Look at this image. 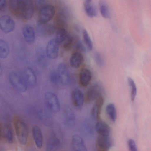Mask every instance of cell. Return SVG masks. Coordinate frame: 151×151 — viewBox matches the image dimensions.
Returning <instances> with one entry per match:
<instances>
[{
	"label": "cell",
	"instance_id": "cell-1",
	"mask_svg": "<svg viewBox=\"0 0 151 151\" xmlns=\"http://www.w3.org/2000/svg\"><path fill=\"white\" fill-rule=\"evenodd\" d=\"M11 12L23 21L30 20L34 13V5L31 0H11L9 1Z\"/></svg>",
	"mask_w": 151,
	"mask_h": 151
},
{
	"label": "cell",
	"instance_id": "cell-2",
	"mask_svg": "<svg viewBox=\"0 0 151 151\" xmlns=\"http://www.w3.org/2000/svg\"><path fill=\"white\" fill-rule=\"evenodd\" d=\"M13 123L19 141L22 145H25L27 142L28 134L27 124L22 119L18 116L14 117Z\"/></svg>",
	"mask_w": 151,
	"mask_h": 151
},
{
	"label": "cell",
	"instance_id": "cell-3",
	"mask_svg": "<svg viewBox=\"0 0 151 151\" xmlns=\"http://www.w3.org/2000/svg\"><path fill=\"white\" fill-rule=\"evenodd\" d=\"M51 131L47 141L46 151H58L63 140L61 131L58 129H52Z\"/></svg>",
	"mask_w": 151,
	"mask_h": 151
},
{
	"label": "cell",
	"instance_id": "cell-4",
	"mask_svg": "<svg viewBox=\"0 0 151 151\" xmlns=\"http://www.w3.org/2000/svg\"><path fill=\"white\" fill-rule=\"evenodd\" d=\"M9 80L12 86L20 93L25 92L28 85L22 72H13L9 75Z\"/></svg>",
	"mask_w": 151,
	"mask_h": 151
},
{
	"label": "cell",
	"instance_id": "cell-5",
	"mask_svg": "<svg viewBox=\"0 0 151 151\" xmlns=\"http://www.w3.org/2000/svg\"><path fill=\"white\" fill-rule=\"evenodd\" d=\"M55 39L59 45L65 49H69L72 45L73 39L64 28H60L57 30Z\"/></svg>",
	"mask_w": 151,
	"mask_h": 151
},
{
	"label": "cell",
	"instance_id": "cell-6",
	"mask_svg": "<svg viewBox=\"0 0 151 151\" xmlns=\"http://www.w3.org/2000/svg\"><path fill=\"white\" fill-rule=\"evenodd\" d=\"M55 9L52 4H45L39 10L38 16V22L42 23H47L54 16Z\"/></svg>",
	"mask_w": 151,
	"mask_h": 151
},
{
	"label": "cell",
	"instance_id": "cell-7",
	"mask_svg": "<svg viewBox=\"0 0 151 151\" xmlns=\"http://www.w3.org/2000/svg\"><path fill=\"white\" fill-rule=\"evenodd\" d=\"M44 101L48 109L54 113L58 112L60 110V105L57 96L54 93L47 92L44 96Z\"/></svg>",
	"mask_w": 151,
	"mask_h": 151
},
{
	"label": "cell",
	"instance_id": "cell-8",
	"mask_svg": "<svg viewBox=\"0 0 151 151\" xmlns=\"http://www.w3.org/2000/svg\"><path fill=\"white\" fill-rule=\"evenodd\" d=\"M102 93L101 86L98 84H94L87 90L84 97V101L86 103L91 102L102 95Z\"/></svg>",
	"mask_w": 151,
	"mask_h": 151
},
{
	"label": "cell",
	"instance_id": "cell-9",
	"mask_svg": "<svg viewBox=\"0 0 151 151\" xmlns=\"http://www.w3.org/2000/svg\"><path fill=\"white\" fill-rule=\"evenodd\" d=\"M15 27V22L10 16L4 15L0 17V29L4 33L12 31Z\"/></svg>",
	"mask_w": 151,
	"mask_h": 151
},
{
	"label": "cell",
	"instance_id": "cell-10",
	"mask_svg": "<svg viewBox=\"0 0 151 151\" xmlns=\"http://www.w3.org/2000/svg\"><path fill=\"white\" fill-rule=\"evenodd\" d=\"M59 45L55 39H52L48 42L46 47V53L50 59H54L58 56Z\"/></svg>",
	"mask_w": 151,
	"mask_h": 151
},
{
	"label": "cell",
	"instance_id": "cell-11",
	"mask_svg": "<svg viewBox=\"0 0 151 151\" xmlns=\"http://www.w3.org/2000/svg\"><path fill=\"white\" fill-rule=\"evenodd\" d=\"M38 34L40 35L47 37L52 35L55 31V26L52 24L38 22L37 26Z\"/></svg>",
	"mask_w": 151,
	"mask_h": 151
},
{
	"label": "cell",
	"instance_id": "cell-12",
	"mask_svg": "<svg viewBox=\"0 0 151 151\" xmlns=\"http://www.w3.org/2000/svg\"><path fill=\"white\" fill-rule=\"evenodd\" d=\"M71 144L73 151H88L84 141L78 135L75 134L72 136Z\"/></svg>",
	"mask_w": 151,
	"mask_h": 151
},
{
	"label": "cell",
	"instance_id": "cell-13",
	"mask_svg": "<svg viewBox=\"0 0 151 151\" xmlns=\"http://www.w3.org/2000/svg\"><path fill=\"white\" fill-rule=\"evenodd\" d=\"M62 84H67L70 81V75L69 69L64 63H61L58 67L57 71Z\"/></svg>",
	"mask_w": 151,
	"mask_h": 151
},
{
	"label": "cell",
	"instance_id": "cell-14",
	"mask_svg": "<svg viewBox=\"0 0 151 151\" xmlns=\"http://www.w3.org/2000/svg\"><path fill=\"white\" fill-rule=\"evenodd\" d=\"M71 99L74 106L78 109H81L84 101V97L82 92L78 89H74L72 93Z\"/></svg>",
	"mask_w": 151,
	"mask_h": 151
},
{
	"label": "cell",
	"instance_id": "cell-15",
	"mask_svg": "<svg viewBox=\"0 0 151 151\" xmlns=\"http://www.w3.org/2000/svg\"><path fill=\"white\" fill-rule=\"evenodd\" d=\"M104 101V98L102 95L100 96L95 100V103L91 110V115L94 119H99Z\"/></svg>",
	"mask_w": 151,
	"mask_h": 151
},
{
	"label": "cell",
	"instance_id": "cell-16",
	"mask_svg": "<svg viewBox=\"0 0 151 151\" xmlns=\"http://www.w3.org/2000/svg\"><path fill=\"white\" fill-rule=\"evenodd\" d=\"M92 78V74L90 70L87 68L82 69L79 75V83L81 87L86 88L89 85Z\"/></svg>",
	"mask_w": 151,
	"mask_h": 151
},
{
	"label": "cell",
	"instance_id": "cell-17",
	"mask_svg": "<svg viewBox=\"0 0 151 151\" xmlns=\"http://www.w3.org/2000/svg\"><path fill=\"white\" fill-rule=\"evenodd\" d=\"M111 141L109 136L99 135L96 140V145L98 150L108 151L111 145Z\"/></svg>",
	"mask_w": 151,
	"mask_h": 151
},
{
	"label": "cell",
	"instance_id": "cell-18",
	"mask_svg": "<svg viewBox=\"0 0 151 151\" xmlns=\"http://www.w3.org/2000/svg\"><path fill=\"white\" fill-rule=\"evenodd\" d=\"M65 122L69 127H73L76 125V119L74 113L69 107H65L63 110Z\"/></svg>",
	"mask_w": 151,
	"mask_h": 151
},
{
	"label": "cell",
	"instance_id": "cell-19",
	"mask_svg": "<svg viewBox=\"0 0 151 151\" xmlns=\"http://www.w3.org/2000/svg\"><path fill=\"white\" fill-rule=\"evenodd\" d=\"M22 34L24 38L28 43L31 44L34 42L35 35L34 30L32 26L27 24L22 29Z\"/></svg>",
	"mask_w": 151,
	"mask_h": 151
},
{
	"label": "cell",
	"instance_id": "cell-20",
	"mask_svg": "<svg viewBox=\"0 0 151 151\" xmlns=\"http://www.w3.org/2000/svg\"><path fill=\"white\" fill-rule=\"evenodd\" d=\"M32 132L36 146L38 149H41L43 146V138L40 129L38 126H35L32 128Z\"/></svg>",
	"mask_w": 151,
	"mask_h": 151
},
{
	"label": "cell",
	"instance_id": "cell-21",
	"mask_svg": "<svg viewBox=\"0 0 151 151\" xmlns=\"http://www.w3.org/2000/svg\"><path fill=\"white\" fill-rule=\"evenodd\" d=\"M96 130L99 135L103 136H109L110 129L108 124L102 120H99L95 126Z\"/></svg>",
	"mask_w": 151,
	"mask_h": 151
},
{
	"label": "cell",
	"instance_id": "cell-22",
	"mask_svg": "<svg viewBox=\"0 0 151 151\" xmlns=\"http://www.w3.org/2000/svg\"><path fill=\"white\" fill-rule=\"evenodd\" d=\"M28 86L33 87L37 82L36 76L33 71L30 68H25L22 72Z\"/></svg>",
	"mask_w": 151,
	"mask_h": 151
},
{
	"label": "cell",
	"instance_id": "cell-23",
	"mask_svg": "<svg viewBox=\"0 0 151 151\" xmlns=\"http://www.w3.org/2000/svg\"><path fill=\"white\" fill-rule=\"evenodd\" d=\"M83 6L85 13L88 17L93 18L97 15V9L92 1L85 0L84 2Z\"/></svg>",
	"mask_w": 151,
	"mask_h": 151
},
{
	"label": "cell",
	"instance_id": "cell-24",
	"mask_svg": "<svg viewBox=\"0 0 151 151\" xmlns=\"http://www.w3.org/2000/svg\"><path fill=\"white\" fill-rule=\"evenodd\" d=\"M83 57L82 54L78 52L73 53L70 58V66L75 68L79 67L83 61Z\"/></svg>",
	"mask_w": 151,
	"mask_h": 151
},
{
	"label": "cell",
	"instance_id": "cell-25",
	"mask_svg": "<svg viewBox=\"0 0 151 151\" xmlns=\"http://www.w3.org/2000/svg\"><path fill=\"white\" fill-rule=\"evenodd\" d=\"M106 111L110 120L113 122H115L117 116V111L115 105L111 103L107 104L106 107Z\"/></svg>",
	"mask_w": 151,
	"mask_h": 151
},
{
	"label": "cell",
	"instance_id": "cell-26",
	"mask_svg": "<svg viewBox=\"0 0 151 151\" xmlns=\"http://www.w3.org/2000/svg\"><path fill=\"white\" fill-rule=\"evenodd\" d=\"M9 49L8 45L4 40L0 39V58L4 59L9 55Z\"/></svg>",
	"mask_w": 151,
	"mask_h": 151
},
{
	"label": "cell",
	"instance_id": "cell-27",
	"mask_svg": "<svg viewBox=\"0 0 151 151\" xmlns=\"http://www.w3.org/2000/svg\"><path fill=\"white\" fill-rule=\"evenodd\" d=\"M4 135L6 141L10 143H12L14 141V137L13 130L9 124H6L4 129Z\"/></svg>",
	"mask_w": 151,
	"mask_h": 151
},
{
	"label": "cell",
	"instance_id": "cell-28",
	"mask_svg": "<svg viewBox=\"0 0 151 151\" xmlns=\"http://www.w3.org/2000/svg\"><path fill=\"white\" fill-rule=\"evenodd\" d=\"M127 82L130 90V98L131 101L133 102L135 99L137 93V88L134 80L131 78L128 77Z\"/></svg>",
	"mask_w": 151,
	"mask_h": 151
},
{
	"label": "cell",
	"instance_id": "cell-29",
	"mask_svg": "<svg viewBox=\"0 0 151 151\" xmlns=\"http://www.w3.org/2000/svg\"><path fill=\"white\" fill-rule=\"evenodd\" d=\"M100 12L102 16L105 18H108L110 17V12L108 6L104 1H100L99 3Z\"/></svg>",
	"mask_w": 151,
	"mask_h": 151
},
{
	"label": "cell",
	"instance_id": "cell-30",
	"mask_svg": "<svg viewBox=\"0 0 151 151\" xmlns=\"http://www.w3.org/2000/svg\"><path fill=\"white\" fill-rule=\"evenodd\" d=\"M82 35L84 42L87 47L89 50H92L93 48V42L88 32L86 29L83 30Z\"/></svg>",
	"mask_w": 151,
	"mask_h": 151
},
{
	"label": "cell",
	"instance_id": "cell-31",
	"mask_svg": "<svg viewBox=\"0 0 151 151\" xmlns=\"http://www.w3.org/2000/svg\"><path fill=\"white\" fill-rule=\"evenodd\" d=\"M50 78L51 82L55 86L62 84L57 71H53L50 74Z\"/></svg>",
	"mask_w": 151,
	"mask_h": 151
},
{
	"label": "cell",
	"instance_id": "cell-32",
	"mask_svg": "<svg viewBox=\"0 0 151 151\" xmlns=\"http://www.w3.org/2000/svg\"><path fill=\"white\" fill-rule=\"evenodd\" d=\"M94 57L97 65L100 67L103 66L104 64V61L101 54L99 52H96L95 54Z\"/></svg>",
	"mask_w": 151,
	"mask_h": 151
},
{
	"label": "cell",
	"instance_id": "cell-33",
	"mask_svg": "<svg viewBox=\"0 0 151 151\" xmlns=\"http://www.w3.org/2000/svg\"><path fill=\"white\" fill-rule=\"evenodd\" d=\"M128 145L130 151H138L136 143L133 139H129Z\"/></svg>",
	"mask_w": 151,
	"mask_h": 151
},
{
	"label": "cell",
	"instance_id": "cell-34",
	"mask_svg": "<svg viewBox=\"0 0 151 151\" xmlns=\"http://www.w3.org/2000/svg\"><path fill=\"white\" fill-rule=\"evenodd\" d=\"M76 47L79 50H80L83 52L86 51V48L84 45L80 41L78 42V43L76 45Z\"/></svg>",
	"mask_w": 151,
	"mask_h": 151
},
{
	"label": "cell",
	"instance_id": "cell-35",
	"mask_svg": "<svg viewBox=\"0 0 151 151\" xmlns=\"http://www.w3.org/2000/svg\"><path fill=\"white\" fill-rule=\"evenodd\" d=\"M6 4V0H0V11H3L5 9Z\"/></svg>",
	"mask_w": 151,
	"mask_h": 151
},
{
	"label": "cell",
	"instance_id": "cell-36",
	"mask_svg": "<svg viewBox=\"0 0 151 151\" xmlns=\"http://www.w3.org/2000/svg\"><path fill=\"white\" fill-rule=\"evenodd\" d=\"M2 74V70L1 65L0 63V77H1Z\"/></svg>",
	"mask_w": 151,
	"mask_h": 151
},
{
	"label": "cell",
	"instance_id": "cell-37",
	"mask_svg": "<svg viewBox=\"0 0 151 151\" xmlns=\"http://www.w3.org/2000/svg\"><path fill=\"white\" fill-rule=\"evenodd\" d=\"M1 127L0 125V139L1 137Z\"/></svg>",
	"mask_w": 151,
	"mask_h": 151
},
{
	"label": "cell",
	"instance_id": "cell-38",
	"mask_svg": "<svg viewBox=\"0 0 151 151\" xmlns=\"http://www.w3.org/2000/svg\"><path fill=\"white\" fill-rule=\"evenodd\" d=\"M97 151H99V150H97Z\"/></svg>",
	"mask_w": 151,
	"mask_h": 151
}]
</instances>
